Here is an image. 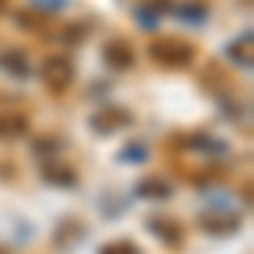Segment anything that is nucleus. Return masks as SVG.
Wrapping results in <instances>:
<instances>
[{"instance_id": "1", "label": "nucleus", "mask_w": 254, "mask_h": 254, "mask_svg": "<svg viewBox=\"0 0 254 254\" xmlns=\"http://www.w3.org/2000/svg\"><path fill=\"white\" fill-rule=\"evenodd\" d=\"M149 58L156 61L159 68L180 71V68H190L196 61V48L190 41H180V38H156L149 44Z\"/></svg>"}, {"instance_id": "2", "label": "nucleus", "mask_w": 254, "mask_h": 254, "mask_svg": "<svg viewBox=\"0 0 254 254\" xmlns=\"http://www.w3.org/2000/svg\"><path fill=\"white\" fill-rule=\"evenodd\" d=\"M41 81H44V88H48L51 95H64V92L75 85V61L68 58V55H51V58H44V64H41Z\"/></svg>"}, {"instance_id": "3", "label": "nucleus", "mask_w": 254, "mask_h": 254, "mask_svg": "<svg viewBox=\"0 0 254 254\" xmlns=\"http://www.w3.org/2000/svg\"><path fill=\"white\" fill-rule=\"evenodd\" d=\"M187 153H196V156H207V159H231V142L227 139H220V136H214V132H190V136H180L176 139Z\"/></svg>"}, {"instance_id": "4", "label": "nucleus", "mask_w": 254, "mask_h": 254, "mask_svg": "<svg viewBox=\"0 0 254 254\" xmlns=\"http://www.w3.org/2000/svg\"><path fill=\"white\" fill-rule=\"evenodd\" d=\"M132 122H136L132 112L122 109V105H116V102H109L105 109H98L95 116L88 119V126H92L95 136H116V132H122V129H129Z\"/></svg>"}, {"instance_id": "5", "label": "nucleus", "mask_w": 254, "mask_h": 254, "mask_svg": "<svg viewBox=\"0 0 254 254\" xmlns=\"http://www.w3.org/2000/svg\"><path fill=\"white\" fill-rule=\"evenodd\" d=\"M146 231L156 237L163 248H170V251H176V248H183V241H187V227L176 220V217H166V214H153L146 217Z\"/></svg>"}, {"instance_id": "6", "label": "nucleus", "mask_w": 254, "mask_h": 254, "mask_svg": "<svg viewBox=\"0 0 254 254\" xmlns=\"http://www.w3.org/2000/svg\"><path fill=\"white\" fill-rule=\"evenodd\" d=\"M196 227L210 237H231L241 231V214L237 210H203L196 217Z\"/></svg>"}, {"instance_id": "7", "label": "nucleus", "mask_w": 254, "mask_h": 254, "mask_svg": "<svg viewBox=\"0 0 254 254\" xmlns=\"http://www.w3.org/2000/svg\"><path fill=\"white\" fill-rule=\"evenodd\" d=\"M41 180L48 183V187H55V190H78L81 176L75 166H68V163H61V159H44V166H41Z\"/></svg>"}, {"instance_id": "8", "label": "nucleus", "mask_w": 254, "mask_h": 254, "mask_svg": "<svg viewBox=\"0 0 254 254\" xmlns=\"http://www.w3.org/2000/svg\"><path fill=\"white\" fill-rule=\"evenodd\" d=\"M102 61H105L109 71H132V64H136V51H132L129 41L112 38V41L102 44Z\"/></svg>"}, {"instance_id": "9", "label": "nucleus", "mask_w": 254, "mask_h": 254, "mask_svg": "<svg viewBox=\"0 0 254 254\" xmlns=\"http://www.w3.org/2000/svg\"><path fill=\"white\" fill-rule=\"evenodd\" d=\"M176 187L163 176H142L136 187H132V200H149V203H166L173 200Z\"/></svg>"}, {"instance_id": "10", "label": "nucleus", "mask_w": 254, "mask_h": 254, "mask_svg": "<svg viewBox=\"0 0 254 254\" xmlns=\"http://www.w3.org/2000/svg\"><path fill=\"white\" fill-rule=\"evenodd\" d=\"M0 71L7 78H17V81H27L34 71H31V61L20 48H0Z\"/></svg>"}, {"instance_id": "11", "label": "nucleus", "mask_w": 254, "mask_h": 254, "mask_svg": "<svg viewBox=\"0 0 254 254\" xmlns=\"http://www.w3.org/2000/svg\"><path fill=\"white\" fill-rule=\"evenodd\" d=\"M217 109L224 112V116L231 119V122H237V126H248L251 122V112H248V102H241V98L234 95V92H227V88H220L217 92Z\"/></svg>"}, {"instance_id": "12", "label": "nucleus", "mask_w": 254, "mask_h": 254, "mask_svg": "<svg viewBox=\"0 0 254 254\" xmlns=\"http://www.w3.org/2000/svg\"><path fill=\"white\" fill-rule=\"evenodd\" d=\"M31 132V119L24 112H0V142H17Z\"/></svg>"}, {"instance_id": "13", "label": "nucleus", "mask_w": 254, "mask_h": 254, "mask_svg": "<svg viewBox=\"0 0 254 254\" xmlns=\"http://www.w3.org/2000/svg\"><path fill=\"white\" fill-rule=\"evenodd\" d=\"M170 14H176V20H183V24H190V27H203L207 17H210V7H207L203 0H183V3H173Z\"/></svg>"}, {"instance_id": "14", "label": "nucleus", "mask_w": 254, "mask_h": 254, "mask_svg": "<svg viewBox=\"0 0 254 254\" xmlns=\"http://www.w3.org/2000/svg\"><path fill=\"white\" fill-rule=\"evenodd\" d=\"M224 51H227V58L234 61L241 71H251V68H254V61H251V27H248V31L241 34V38L231 41V44H227Z\"/></svg>"}, {"instance_id": "15", "label": "nucleus", "mask_w": 254, "mask_h": 254, "mask_svg": "<svg viewBox=\"0 0 254 254\" xmlns=\"http://www.w3.org/2000/svg\"><path fill=\"white\" fill-rule=\"evenodd\" d=\"M81 237H85V224H81V220H75V217H64L58 227H55V237H51V241H55V248H61V251H64V248L78 244Z\"/></svg>"}, {"instance_id": "16", "label": "nucleus", "mask_w": 254, "mask_h": 254, "mask_svg": "<svg viewBox=\"0 0 254 254\" xmlns=\"http://www.w3.org/2000/svg\"><path fill=\"white\" fill-rule=\"evenodd\" d=\"M61 149H64V139H61V136H38V139H31V156H38V159H58Z\"/></svg>"}, {"instance_id": "17", "label": "nucleus", "mask_w": 254, "mask_h": 254, "mask_svg": "<svg viewBox=\"0 0 254 254\" xmlns=\"http://www.w3.org/2000/svg\"><path fill=\"white\" fill-rule=\"evenodd\" d=\"M119 163L122 166H142V163H149L153 159V153H149V146L146 142H129V146H122L119 149Z\"/></svg>"}, {"instance_id": "18", "label": "nucleus", "mask_w": 254, "mask_h": 254, "mask_svg": "<svg viewBox=\"0 0 254 254\" xmlns=\"http://www.w3.org/2000/svg\"><path fill=\"white\" fill-rule=\"evenodd\" d=\"M132 17H136V24L142 31H156L159 20H163V10L149 0V3H136V7H132Z\"/></svg>"}, {"instance_id": "19", "label": "nucleus", "mask_w": 254, "mask_h": 254, "mask_svg": "<svg viewBox=\"0 0 254 254\" xmlns=\"http://www.w3.org/2000/svg\"><path fill=\"white\" fill-rule=\"evenodd\" d=\"M88 31H92V24L88 20H75V24H68V27H61V34H58V41L61 44H68V48H78L81 41L88 38Z\"/></svg>"}, {"instance_id": "20", "label": "nucleus", "mask_w": 254, "mask_h": 254, "mask_svg": "<svg viewBox=\"0 0 254 254\" xmlns=\"http://www.w3.org/2000/svg\"><path fill=\"white\" fill-rule=\"evenodd\" d=\"M14 24H17L20 31H41L48 24V14H41V10H20V14H14Z\"/></svg>"}, {"instance_id": "21", "label": "nucleus", "mask_w": 254, "mask_h": 254, "mask_svg": "<svg viewBox=\"0 0 254 254\" xmlns=\"http://www.w3.org/2000/svg\"><path fill=\"white\" fill-rule=\"evenodd\" d=\"M95 254H142L136 241H126V237H119V241H105Z\"/></svg>"}, {"instance_id": "22", "label": "nucleus", "mask_w": 254, "mask_h": 254, "mask_svg": "<svg viewBox=\"0 0 254 254\" xmlns=\"http://www.w3.org/2000/svg\"><path fill=\"white\" fill-rule=\"evenodd\" d=\"M34 3H38V7H41V14H48V17H51V14H58V10H64V7H68V0H34Z\"/></svg>"}, {"instance_id": "23", "label": "nucleus", "mask_w": 254, "mask_h": 254, "mask_svg": "<svg viewBox=\"0 0 254 254\" xmlns=\"http://www.w3.org/2000/svg\"><path fill=\"white\" fill-rule=\"evenodd\" d=\"M3 7H7V0H0V10H3Z\"/></svg>"}, {"instance_id": "24", "label": "nucleus", "mask_w": 254, "mask_h": 254, "mask_svg": "<svg viewBox=\"0 0 254 254\" xmlns=\"http://www.w3.org/2000/svg\"><path fill=\"white\" fill-rule=\"evenodd\" d=\"M0 254H7V248H0Z\"/></svg>"}]
</instances>
